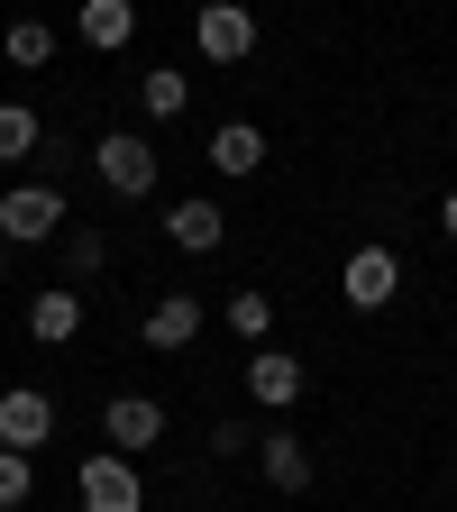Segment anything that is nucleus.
Instances as JSON below:
<instances>
[{"mask_svg":"<svg viewBox=\"0 0 457 512\" xmlns=\"http://www.w3.org/2000/svg\"><path fill=\"white\" fill-rule=\"evenodd\" d=\"M0 238H10V247L64 238V192L55 183H10V192H0Z\"/></svg>","mask_w":457,"mask_h":512,"instance_id":"1","label":"nucleus"},{"mask_svg":"<svg viewBox=\"0 0 457 512\" xmlns=\"http://www.w3.org/2000/svg\"><path fill=\"white\" fill-rule=\"evenodd\" d=\"M192 46L211 64H247L256 55V10L247 0H202V10H192Z\"/></svg>","mask_w":457,"mask_h":512,"instance_id":"2","label":"nucleus"},{"mask_svg":"<svg viewBox=\"0 0 457 512\" xmlns=\"http://www.w3.org/2000/svg\"><path fill=\"white\" fill-rule=\"evenodd\" d=\"M74 494H83V512H147V485H138V458H119V448H101V458H83Z\"/></svg>","mask_w":457,"mask_h":512,"instance_id":"3","label":"nucleus"},{"mask_svg":"<svg viewBox=\"0 0 457 512\" xmlns=\"http://www.w3.org/2000/svg\"><path fill=\"white\" fill-rule=\"evenodd\" d=\"M92 165H101L110 192H128V202H138V192H156V147L138 138V128H110V138L92 147Z\"/></svg>","mask_w":457,"mask_h":512,"instance_id":"4","label":"nucleus"},{"mask_svg":"<svg viewBox=\"0 0 457 512\" xmlns=\"http://www.w3.org/2000/svg\"><path fill=\"white\" fill-rule=\"evenodd\" d=\"M46 439H55V403L37 394V384H10V394H0V448H19V458H37Z\"/></svg>","mask_w":457,"mask_h":512,"instance_id":"5","label":"nucleus"},{"mask_svg":"<svg viewBox=\"0 0 457 512\" xmlns=\"http://www.w3.org/2000/svg\"><path fill=\"white\" fill-rule=\"evenodd\" d=\"M101 439L119 448V458H147V448L165 439V403H156V394H119V403L101 412Z\"/></svg>","mask_w":457,"mask_h":512,"instance_id":"6","label":"nucleus"},{"mask_svg":"<svg viewBox=\"0 0 457 512\" xmlns=\"http://www.w3.org/2000/svg\"><path fill=\"white\" fill-rule=\"evenodd\" d=\"M339 293H348L357 311H384V302L403 293V256H394V247H357L348 275H339Z\"/></svg>","mask_w":457,"mask_h":512,"instance_id":"7","label":"nucleus"},{"mask_svg":"<svg viewBox=\"0 0 457 512\" xmlns=\"http://www.w3.org/2000/svg\"><path fill=\"white\" fill-rule=\"evenodd\" d=\"M256 467H266L275 494H311V439H293V430H256Z\"/></svg>","mask_w":457,"mask_h":512,"instance_id":"8","label":"nucleus"},{"mask_svg":"<svg viewBox=\"0 0 457 512\" xmlns=\"http://www.w3.org/2000/svg\"><path fill=\"white\" fill-rule=\"evenodd\" d=\"M138 339L147 348H192V339H202V302H192V293H165V302H147V320H138Z\"/></svg>","mask_w":457,"mask_h":512,"instance_id":"9","label":"nucleus"},{"mask_svg":"<svg viewBox=\"0 0 457 512\" xmlns=\"http://www.w3.org/2000/svg\"><path fill=\"white\" fill-rule=\"evenodd\" d=\"M247 394L266 403V412L302 403V357H284V348H256V357H247Z\"/></svg>","mask_w":457,"mask_h":512,"instance_id":"10","label":"nucleus"},{"mask_svg":"<svg viewBox=\"0 0 457 512\" xmlns=\"http://www.w3.org/2000/svg\"><path fill=\"white\" fill-rule=\"evenodd\" d=\"M165 238H174L183 256H211V247L229 238V211H220V202H174V211H165Z\"/></svg>","mask_w":457,"mask_h":512,"instance_id":"11","label":"nucleus"},{"mask_svg":"<svg viewBox=\"0 0 457 512\" xmlns=\"http://www.w3.org/2000/svg\"><path fill=\"white\" fill-rule=\"evenodd\" d=\"M74 28H83L92 55H119L128 37H138V0H83V19H74Z\"/></svg>","mask_w":457,"mask_h":512,"instance_id":"12","label":"nucleus"},{"mask_svg":"<svg viewBox=\"0 0 457 512\" xmlns=\"http://www.w3.org/2000/svg\"><path fill=\"white\" fill-rule=\"evenodd\" d=\"M211 165H220V174H256V165H266V128L220 119V128H211Z\"/></svg>","mask_w":457,"mask_h":512,"instance_id":"13","label":"nucleus"},{"mask_svg":"<svg viewBox=\"0 0 457 512\" xmlns=\"http://www.w3.org/2000/svg\"><path fill=\"white\" fill-rule=\"evenodd\" d=\"M28 330H37L46 348H64V339L83 330V293H64V284H55V293H37V302H28Z\"/></svg>","mask_w":457,"mask_h":512,"instance_id":"14","label":"nucleus"},{"mask_svg":"<svg viewBox=\"0 0 457 512\" xmlns=\"http://www.w3.org/2000/svg\"><path fill=\"white\" fill-rule=\"evenodd\" d=\"M37 147H46V119L28 101H0V165H28Z\"/></svg>","mask_w":457,"mask_h":512,"instance_id":"15","label":"nucleus"},{"mask_svg":"<svg viewBox=\"0 0 457 512\" xmlns=\"http://www.w3.org/2000/svg\"><path fill=\"white\" fill-rule=\"evenodd\" d=\"M0 55H10V64H46L55 55V28L46 19H10V28H0Z\"/></svg>","mask_w":457,"mask_h":512,"instance_id":"16","label":"nucleus"},{"mask_svg":"<svg viewBox=\"0 0 457 512\" xmlns=\"http://www.w3.org/2000/svg\"><path fill=\"white\" fill-rule=\"evenodd\" d=\"M138 101H147V119H174V110L192 101V74H174V64H156V74L138 83Z\"/></svg>","mask_w":457,"mask_h":512,"instance_id":"17","label":"nucleus"},{"mask_svg":"<svg viewBox=\"0 0 457 512\" xmlns=\"http://www.w3.org/2000/svg\"><path fill=\"white\" fill-rule=\"evenodd\" d=\"M55 256H64V275H101V266H110V238H101V229H64Z\"/></svg>","mask_w":457,"mask_h":512,"instance_id":"18","label":"nucleus"},{"mask_svg":"<svg viewBox=\"0 0 457 512\" xmlns=\"http://www.w3.org/2000/svg\"><path fill=\"white\" fill-rule=\"evenodd\" d=\"M28 503H37V467L19 448H0V512H28Z\"/></svg>","mask_w":457,"mask_h":512,"instance_id":"19","label":"nucleus"},{"mask_svg":"<svg viewBox=\"0 0 457 512\" xmlns=\"http://www.w3.org/2000/svg\"><path fill=\"white\" fill-rule=\"evenodd\" d=\"M229 330L266 348V330H275V302H266V293H229Z\"/></svg>","mask_w":457,"mask_h":512,"instance_id":"20","label":"nucleus"},{"mask_svg":"<svg viewBox=\"0 0 457 512\" xmlns=\"http://www.w3.org/2000/svg\"><path fill=\"white\" fill-rule=\"evenodd\" d=\"M439 229H448V247H457V192H448V202H439Z\"/></svg>","mask_w":457,"mask_h":512,"instance_id":"21","label":"nucleus"},{"mask_svg":"<svg viewBox=\"0 0 457 512\" xmlns=\"http://www.w3.org/2000/svg\"><path fill=\"white\" fill-rule=\"evenodd\" d=\"M0 275H10V238H0Z\"/></svg>","mask_w":457,"mask_h":512,"instance_id":"22","label":"nucleus"}]
</instances>
